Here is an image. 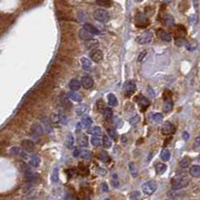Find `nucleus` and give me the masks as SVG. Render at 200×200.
I'll return each mask as SVG.
<instances>
[{"label": "nucleus", "instance_id": "nucleus-1", "mask_svg": "<svg viewBox=\"0 0 200 200\" xmlns=\"http://www.w3.org/2000/svg\"><path fill=\"white\" fill-rule=\"evenodd\" d=\"M94 17L99 22L106 23V22L109 21L110 15H109V13H108V12L105 9H97V10L94 12Z\"/></svg>", "mask_w": 200, "mask_h": 200}, {"label": "nucleus", "instance_id": "nucleus-2", "mask_svg": "<svg viewBox=\"0 0 200 200\" xmlns=\"http://www.w3.org/2000/svg\"><path fill=\"white\" fill-rule=\"evenodd\" d=\"M156 189H157V184L153 180L145 182L142 187V190L146 195H152L156 191Z\"/></svg>", "mask_w": 200, "mask_h": 200}, {"label": "nucleus", "instance_id": "nucleus-3", "mask_svg": "<svg viewBox=\"0 0 200 200\" xmlns=\"http://www.w3.org/2000/svg\"><path fill=\"white\" fill-rule=\"evenodd\" d=\"M188 180L181 178V177H178V178H174L172 179V189L173 190H179V189H182V188L186 187L188 185Z\"/></svg>", "mask_w": 200, "mask_h": 200}, {"label": "nucleus", "instance_id": "nucleus-4", "mask_svg": "<svg viewBox=\"0 0 200 200\" xmlns=\"http://www.w3.org/2000/svg\"><path fill=\"white\" fill-rule=\"evenodd\" d=\"M152 38H153V33L151 31H146L142 33L141 35H139L136 37V41L139 44H147L151 42Z\"/></svg>", "mask_w": 200, "mask_h": 200}, {"label": "nucleus", "instance_id": "nucleus-5", "mask_svg": "<svg viewBox=\"0 0 200 200\" xmlns=\"http://www.w3.org/2000/svg\"><path fill=\"white\" fill-rule=\"evenodd\" d=\"M136 90V83L133 80H129L124 84V91L127 96H131Z\"/></svg>", "mask_w": 200, "mask_h": 200}, {"label": "nucleus", "instance_id": "nucleus-6", "mask_svg": "<svg viewBox=\"0 0 200 200\" xmlns=\"http://www.w3.org/2000/svg\"><path fill=\"white\" fill-rule=\"evenodd\" d=\"M162 134L164 135H171L175 132V126L171 122H165L161 127Z\"/></svg>", "mask_w": 200, "mask_h": 200}, {"label": "nucleus", "instance_id": "nucleus-7", "mask_svg": "<svg viewBox=\"0 0 200 200\" xmlns=\"http://www.w3.org/2000/svg\"><path fill=\"white\" fill-rule=\"evenodd\" d=\"M81 84L85 89H91L94 86V79L91 76H83L81 79Z\"/></svg>", "mask_w": 200, "mask_h": 200}, {"label": "nucleus", "instance_id": "nucleus-8", "mask_svg": "<svg viewBox=\"0 0 200 200\" xmlns=\"http://www.w3.org/2000/svg\"><path fill=\"white\" fill-rule=\"evenodd\" d=\"M148 24H149V21L147 17H145L142 13H138L136 15V25L138 27H146Z\"/></svg>", "mask_w": 200, "mask_h": 200}, {"label": "nucleus", "instance_id": "nucleus-9", "mask_svg": "<svg viewBox=\"0 0 200 200\" xmlns=\"http://www.w3.org/2000/svg\"><path fill=\"white\" fill-rule=\"evenodd\" d=\"M103 52L100 50V49H95V50H93L90 53V57H91V59L93 60L94 62H97V63H99V62H101L102 60H103Z\"/></svg>", "mask_w": 200, "mask_h": 200}, {"label": "nucleus", "instance_id": "nucleus-10", "mask_svg": "<svg viewBox=\"0 0 200 200\" xmlns=\"http://www.w3.org/2000/svg\"><path fill=\"white\" fill-rule=\"evenodd\" d=\"M136 101L138 102V104L140 106H141V108L143 110H145L146 108L150 105V102H149V100H148L146 97H144L143 95H138L137 97H136Z\"/></svg>", "mask_w": 200, "mask_h": 200}, {"label": "nucleus", "instance_id": "nucleus-11", "mask_svg": "<svg viewBox=\"0 0 200 200\" xmlns=\"http://www.w3.org/2000/svg\"><path fill=\"white\" fill-rule=\"evenodd\" d=\"M21 146H22V148H23V149H24L25 151H28V152L33 151L34 148H35L34 143L31 141V140H29V139L22 140V141H21Z\"/></svg>", "mask_w": 200, "mask_h": 200}, {"label": "nucleus", "instance_id": "nucleus-12", "mask_svg": "<svg viewBox=\"0 0 200 200\" xmlns=\"http://www.w3.org/2000/svg\"><path fill=\"white\" fill-rule=\"evenodd\" d=\"M157 34L160 38H161L163 41H165V42H170L171 41V35L168 33V32H166L164 29H162V28H160V29L157 30Z\"/></svg>", "mask_w": 200, "mask_h": 200}, {"label": "nucleus", "instance_id": "nucleus-13", "mask_svg": "<svg viewBox=\"0 0 200 200\" xmlns=\"http://www.w3.org/2000/svg\"><path fill=\"white\" fill-rule=\"evenodd\" d=\"M67 96H69L70 99H71L74 102H81L83 100V95L81 93H79L78 91H74V90H71L70 92H69Z\"/></svg>", "mask_w": 200, "mask_h": 200}, {"label": "nucleus", "instance_id": "nucleus-14", "mask_svg": "<svg viewBox=\"0 0 200 200\" xmlns=\"http://www.w3.org/2000/svg\"><path fill=\"white\" fill-rule=\"evenodd\" d=\"M85 46L87 49H96L98 46H99V42H98V40L97 39H87V40H85Z\"/></svg>", "mask_w": 200, "mask_h": 200}, {"label": "nucleus", "instance_id": "nucleus-15", "mask_svg": "<svg viewBox=\"0 0 200 200\" xmlns=\"http://www.w3.org/2000/svg\"><path fill=\"white\" fill-rule=\"evenodd\" d=\"M103 117L107 121H110L112 117H113V110L110 107H105L103 109Z\"/></svg>", "mask_w": 200, "mask_h": 200}, {"label": "nucleus", "instance_id": "nucleus-16", "mask_svg": "<svg viewBox=\"0 0 200 200\" xmlns=\"http://www.w3.org/2000/svg\"><path fill=\"white\" fill-rule=\"evenodd\" d=\"M83 28L89 31L91 35H98V34H100V31H99L94 25H91V23H85V25H83Z\"/></svg>", "mask_w": 200, "mask_h": 200}, {"label": "nucleus", "instance_id": "nucleus-17", "mask_svg": "<svg viewBox=\"0 0 200 200\" xmlns=\"http://www.w3.org/2000/svg\"><path fill=\"white\" fill-rule=\"evenodd\" d=\"M81 64H82L83 69L86 71H89L91 68V62L90 61V59H87L86 57L81 58Z\"/></svg>", "mask_w": 200, "mask_h": 200}, {"label": "nucleus", "instance_id": "nucleus-18", "mask_svg": "<svg viewBox=\"0 0 200 200\" xmlns=\"http://www.w3.org/2000/svg\"><path fill=\"white\" fill-rule=\"evenodd\" d=\"M82 84L81 81L78 79H71L70 81V88L71 90H74V91H78L79 88H81Z\"/></svg>", "mask_w": 200, "mask_h": 200}, {"label": "nucleus", "instance_id": "nucleus-19", "mask_svg": "<svg viewBox=\"0 0 200 200\" xmlns=\"http://www.w3.org/2000/svg\"><path fill=\"white\" fill-rule=\"evenodd\" d=\"M79 38L83 40H87V39L91 38V34L87 29H85V28H82V29L79 31Z\"/></svg>", "mask_w": 200, "mask_h": 200}, {"label": "nucleus", "instance_id": "nucleus-20", "mask_svg": "<svg viewBox=\"0 0 200 200\" xmlns=\"http://www.w3.org/2000/svg\"><path fill=\"white\" fill-rule=\"evenodd\" d=\"M78 143L79 146L82 147H86L87 145V143H89V139H87V136L85 135V134H81L79 136L78 138Z\"/></svg>", "mask_w": 200, "mask_h": 200}, {"label": "nucleus", "instance_id": "nucleus-21", "mask_svg": "<svg viewBox=\"0 0 200 200\" xmlns=\"http://www.w3.org/2000/svg\"><path fill=\"white\" fill-rule=\"evenodd\" d=\"M112 139L109 135H104L103 136V146L108 149V148H111L112 147Z\"/></svg>", "mask_w": 200, "mask_h": 200}, {"label": "nucleus", "instance_id": "nucleus-22", "mask_svg": "<svg viewBox=\"0 0 200 200\" xmlns=\"http://www.w3.org/2000/svg\"><path fill=\"white\" fill-rule=\"evenodd\" d=\"M39 163H40V159L37 155H32L31 157L29 158V164L31 166L33 167H38L39 166Z\"/></svg>", "mask_w": 200, "mask_h": 200}, {"label": "nucleus", "instance_id": "nucleus-23", "mask_svg": "<svg viewBox=\"0 0 200 200\" xmlns=\"http://www.w3.org/2000/svg\"><path fill=\"white\" fill-rule=\"evenodd\" d=\"M82 125L83 126V127H86V128H89V127H91V124H93V121H91V117L90 116H83V119H82Z\"/></svg>", "mask_w": 200, "mask_h": 200}, {"label": "nucleus", "instance_id": "nucleus-24", "mask_svg": "<svg viewBox=\"0 0 200 200\" xmlns=\"http://www.w3.org/2000/svg\"><path fill=\"white\" fill-rule=\"evenodd\" d=\"M190 174L193 177H199L200 176V166L199 165H193L190 168Z\"/></svg>", "mask_w": 200, "mask_h": 200}, {"label": "nucleus", "instance_id": "nucleus-25", "mask_svg": "<svg viewBox=\"0 0 200 200\" xmlns=\"http://www.w3.org/2000/svg\"><path fill=\"white\" fill-rule=\"evenodd\" d=\"M166 170H167L166 164H164V163H158L157 165H156V173L159 174V175L163 174Z\"/></svg>", "mask_w": 200, "mask_h": 200}, {"label": "nucleus", "instance_id": "nucleus-26", "mask_svg": "<svg viewBox=\"0 0 200 200\" xmlns=\"http://www.w3.org/2000/svg\"><path fill=\"white\" fill-rule=\"evenodd\" d=\"M11 152H12L13 154L15 155H18V156H20V157L22 158H25L26 157V153L23 150H21L20 148H18V147H13V148H11Z\"/></svg>", "mask_w": 200, "mask_h": 200}, {"label": "nucleus", "instance_id": "nucleus-27", "mask_svg": "<svg viewBox=\"0 0 200 200\" xmlns=\"http://www.w3.org/2000/svg\"><path fill=\"white\" fill-rule=\"evenodd\" d=\"M108 102H109V105L116 106L118 104L117 97H116V96L113 93H110L109 95H108Z\"/></svg>", "mask_w": 200, "mask_h": 200}, {"label": "nucleus", "instance_id": "nucleus-28", "mask_svg": "<svg viewBox=\"0 0 200 200\" xmlns=\"http://www.w3.org/2000/svg\"><path fill=\"white\" fill-rule=\"evenodd\" d=\"M97 4L101 7H105V8H109L112 6V1L111 0H96Z\"/></svg>", "mask_w": 200, "mask_h": 200}, {"label": "nucleus", "instance_id": "nucleus-29", "mask_svg": "<svg viewBox=\"0 0 200 200\" xmlns=\"http://www.w3.org/2000/svg\"><path fill=\"white\" fill-rule=\"evenodd\" d=\"M66 145L67 148H70V149H71V148H74V139L73 135H71V134L67 135L66 140Z\"/></svg>", "mask_w": 200, "mask_h": 200}, {"label": "nucleus", "instance_id": "nucleus-30", "mask_svg": "<svg viewBox=\"0 0 200 200\" xmlns=\"http://www.w3.org/2000/svg\"><path fill=\"white\" fill-rule=\"evenodd\" d=\"M172 108H173V102H172L171 99H166L165 103H164V111H170Z\"/></svg>", "mask_w": 200, "mask_h": 200}, {"label": "nucleus", "instance_id": "nucleus-31", "mask_svg": "<svg viewBox=\"0 0 200 200\" xmlns=\"http://www.w3.org/2000/svg\"><path fill=\"white\" fill-rule=\"evenodd\" d=\"M111 184H112V185H113L115 188L119 187L120 181H119V177H118L117 174H113V175H112V177H111Z\"/></svg>", "mask_w": 200, "mask_h": 200}, {"label": "nucleus", "instance_id": "nucleus-32", "mask_svg": "<svg viewBox=\"0 0 200 200\" xmlns=\"http://www.w3.org/2000/svg\"><path fill=\"white\" fill-rule=\"evenodd\" d=\"M79 157H81L83 159H89L91 157V152L89 150H86V149H83V150H79Z\"/></svg>", "mask_w": 200, "mask_h": 200}, {"label": "nucleus", "instance_id": "nucleus-33", "mask_svg": "<svg viewBox=\"0 0 200 200\" xmlns=\"http://www.w3.org/2000/svg\"><path fill=\"white\" fill-rule=\"evenodd\" d=\"M129 168H130V171H131V174L133 177H137L138 175V170H137V167L133 163V162H130L129 163Z\"/></svg>", "mask_w": 200, "mask_h": 200}, {"label": "nucleus", "instance_id": "nucleus-34", "mask_svg": "<svg viewBox=\"0 0 200 200\" xmlns=\"http://www.w3.org/2000/svg\"><path fill=\"white\" fill-rule=\"evenodd\" d=\"M161 159L163 160V161H168V160L170 159V152L169 150H167V149H163L162 152H161Z\"/></svg>", "mask_w": 200, "mask_h": 200}, {"label": "nucleus", "instance_id": "nucleus-35", "mask_svg": "<svg viewBox=\"0 0 200 200\" xmlns=\"http://www.w3.org/2000/svg\"><path fill=\"white\" fill-rule=\"evenodd\" d=\"M189 165H190V158L189 157H184L181 159V161H180V166H181L182 168H187Z\"/></svg>", "mask_w": 200, "mask_h": 200}, {"label": "nucleus", "instance_id": "nucleus-36", "mask_svg": "<svg viewBox=\"0 0 200 200\" xmlns=\"http://www.w3.org/2000/svg\"><path fill=\"white\" fill-rule=\"evenodd\" d=\"M107 132H108V135H109L112 139H117V138H118V133H117V131H116L115 129H113V128H108Z\"/></svg>", "mask_w": 200, "mask_h": 200}, {"label": "nucleus", "instance_id": "nucleus-37", "mask_svg": "<svg viewBox=\"0 0 200 200\" xmlns=\"http://www.w3.org/2000/svg\"><path fill=\"white\" fill-rule=\"evenodd\" d=\"M91 145H94V146H99L100 144H101V139L99 138V136L93 135V137L91 138Z\"/></svg>", "mask_w": 200, "mask_h": 200}, {"label": "nucleus", "instance_id": "nucleus-38", "mask_svg": "<svg viewBox=\"0 0 200 200\" xmlns=\"http://www.w3.org/2000/svg\"><path fill=\"white\" fill-rule=\"evenodd\" d=\"M99 156H100V158L102 159V161H104V162H108L110 160L109 154H108L106 151H101V152H100Z\"/></svg>", "mask_w": 200, "mask_h": 200}, {"label": "nucleus", "instance_id": "nucleus-39", "mask_svg": "<svg viewBox=\"0 0 200 200\" xmlns=\"http://www.w3.org/2000/svg\"><path fill=\"white\" fill-rule=\"evenodd\" d=\"M186 43H187L186 39H185V38H182V37L176 38V40H175V44H176V45H177V46H179V47L184 46Z\"/></svg>", "mask_w": 200, "mask_h": 200}, {"label": "nucleus", "instance_id": "nucleus-40", "mask_svg": "<svg viewBox=\"0 0 200 200\" xmlns=\"http://www.w3.org/2000/svg\"><path fill=\"white\" fill-rule=\"evenodd\" d=\"M91 133L93 134V135L101 136V135H102V129H101V127L95 126L94 128H91Z\"/></svg>", "mask_w": 200, "mask_h": 200}, {"label": "nucleus", "instance_id": "nucleus-41", "mask_svg": "<svg viewBox=\"0 0 200 200\" xmlns=\"http://www.w3.org/2000/svg\"><path fill=\"white\" fill-rule=\"evenodd\" d=\"M87 110V107L86 105H81V106H79L77 108V110H75V112H77V114L78 115H83V113H86Z\"/></svg>", "mask_w": 200, "mask_h": 200}, {"label": "nucleus", "instance_id": "nucleus-42", "mask_svg": "<svg viewBox=\"0 0 200 200\" xmlns=\"http://www.w3.org/2000/svg\"><path fill=\"white\" fill-rule=\"evenodd\" d=\"M32 131L34 132L35 134L40 135L42 133V128L39 125H37V124H34V125L32 126Z\"/></svg>", "mask_w": 200, "mask_h": 200}, {"label": "nucleus", "instance_id": "nucleus-43", "mask_svg": "<svg viewBox=\"0 0 200 200\" xmlns=\"http://www.w3.org/2000/svg\"><path fill=\"white\" fill-rule=\"evenodd\" d=\"M165 23H166V25H168V26H172L174 24V18L170 15L166 16V17H165Z\"/></svg>", "mask_w": 200, "mask_h": 200}, {"label": "nucleus", "instance_id": "nucleus-44", "mask_svg": "<svg viewBox=\"0 0 200 200\" xmlns=\"http://www.w3.org/2000/svg\"><path fill=\"white\" fill-rule=\"evenodd\" d=\"M153 120L155 122H160L163 120V115L161 113H155L153 115Z\"/></svg>", "mask_w": 200, "mask_h": 200}, {"label": "nucleus", "instance_id": "nucleus-45", "mask_svg": "<svg viewBox=\"0 0 200 200\" xmlns=\"http://www.w3.org/2000/svg\"><path fill=\"white\" fill-rule=\"evenodd\" d=\"M57 180H58V169L57 168H55L53 172V181L57 182Z\"/></svg>", "mask_w": 200, "mask_h": 200}, {"label": "nucleus", "instance_id": "nucleus-46", "mask_svg": "<svg viewBox=\"0 0 200 200\" xmlns=\"http://www.w3.org/2000/svg\"><path fill=\"white\" fill-rule=\"evenodd\" d=\"M185 45H186L188 50H195V48H196V46H197V44H196L195 42L194 43L193 42H190V43H186Z\"/></svg>", "mask_w": 200, "mask_h": 200}, {"label": "nucleus", "instance_id": "nucleus-47", "mask_svg": "<svg viewBox=\"0 0 200 200\" xmlns=\"http://www.w3.org/2000/svg\"><path fill=\"white\" fill-rule=\"evenodd\" d=\"M97 106H98V109L100 111H102V109H104L105 108V103H104V101L102 99H99L98 101H97Z\"/></svg>", "mask_w": 200, "mask_h": 200}, {"label": "nucleus", "instance_id": "nucleus-48", "mask_svg": "<svg viewBox=\"0 0 200 200\" xmlns=\"http://www.w3.org/2000/svg\"><path fill=\"white\" fill-rule=\"evenodd\" d=\"M139 196H140L139 191H133V192H132L131 196H130V198H131V199H135V198H138Z\"/></svg>", "mask_w": 200, "mask_h": 200}, {"label": "nucleus", "instance_id": "nucleus-49", "mask_svg": "<svg viewBox=\"0 0 200 200\" xmlns=\"http://www.w3.org/2000/svg\"><path fill=\"white\" fill-rule=\"evenodd\" d=\"M102 190H103V192H105V193H107V192L109 191V187H108L106 182H103L102 183Z\"/></svg>", "mask_w": 200, "mask_h": 200}, {"label": "nucleus", "instance_id": "nucleus-50", "mask_svg": "<svg viewBox=\"0 0 200 200\" xmlns=\"http://www.w3.org/2000/svg\"><path fill=\"white\" fill-rule=\"evenodd\" d=\"M146 54H147V52H146V51H143V52H142V53H141V54H140V55H139V58H138V61H139V62H141V61H142V60L144 59V57H145V56H146Z\"/></svg>", "mask_w": 200, "mask_h": 200}, {"label": "nucleus", "instance_id": "nucleus-51", "mask_svg": "<svg viewBox=\"0 0 200 200\" xmlns=\"http://www.w3.org/2000/svg\"><path fill=\"white\" fill-rule=\"evenodd\" d=\"M194 145H195V148L200 147V137H197V138L195 139V143H194Z\"/></svg>", "mask_w": 200, "mask_h": 200}, {"label": "nucleus", "instance_id": "nucleus-52", "mask_svg": "<svg viewBox=\"0 0 200 200\" xmlns=\"http://www.w3.org/2000/svg\"><path fill=\"white\" fill-rule=\"evenodd\" d=\"M79 149H75L74 152V157H79Z\"/></svg>", "mask_w": 200, "mask_h": 200}, {"label": "nucleus", "instance_id": "nucleus-53", "mask_svg": "<svg viewBox=\"0 0 200 200\" xmlns=\"http://www.w3.org/2000/svg\"><path fill=\"white\" fill-rule=\"evenodd\" d=\"M188 137H189V134H188L187 132H184V133H183V138L185 139V140H187Z\"/></svg>", "mask_w": 200, "mask_h": 200}, {"label": "nucleus", "instance_id": "nucleus-54", "mask_svg": "<svg viewBox=\"0 0 200 200\" xmlns=\"http://www.w3.org/2000/svg\"><path fill=\"white\" fill-rule=\"evenodd\" d=\"M81 126H82V123H79L77 125V132L78 131H81Z\"/></svg>", "mask_w": 200, "mask_h": 200}, {"label": "nucleus", "instance_id": "nucleus-55", "mask_svg": "<svg viewBox=\"0 0 200 200\" xmlns=\"http://www.w3.org/2000/svg\"><path fill=\"white\" fill-rule=\"evenodd\" d=\"M136 1H137V2H141L142 0H136Z\"/></svg>", "mask_w": 200, "mask_h": 200}]
</instances>
